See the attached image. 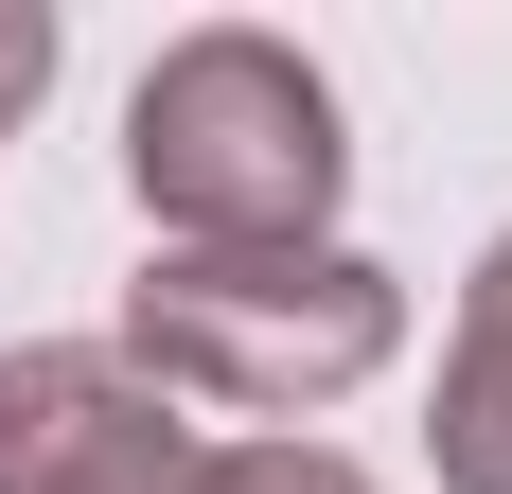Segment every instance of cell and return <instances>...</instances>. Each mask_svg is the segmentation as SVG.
<instances>
[{
  "mask_svg": "<svg viewBox=\"0 0 512 494\" xmlns=\"http://www.w3.org/2000/svg\"><path fill=\"white\" fill-rule=\"evenodd\" d=\"M389 353H407V283L354 265V247H159L124 283V371L159 406L301 424V406L371 389Z\"/></svg>",
  "mask_w": 512,
  "mask_h": 494,
  "instance_id": "cell-1",
  "label": "cell"
},
{
  "mask_svg": "<svg viewBox=\"0 0 512 494\" xmlns=\"http://www.w3.org/2000/svg\"><path fill=\"white\" fill-rule=\"evenodd\" d=\"M124 177L177 247H318L354 142H336V89L283 36H177L124 106Z\"/></svg>",
  "mask_w": 512,
  "mask_h": 494,
  "instance_id": "cell-2",
  "label": "cell"
},
{
  "mask_svg": "<svg viewBox=\"0 0 512 494\" xmlns=\"http://www.w3.org/2000/svg\"><path fill=\"white\" fill-rule=\"evenodd\" d=\"M177 477H195V424L124 353H89V336L0 353V494H177Z\"/></svg>",
  "mask_w": 512,
  "mask_h": 494,
  "instance_id": "cell-3",
  "label": "cell"
},
{
  "mask_svg": "<svg viewBox=\"0 0 512 494\" xmlns=\"http://www.w3.org/2000/svg\"><path fill=\"white\" fill-rule=\"evenodd\" d=\"M442 494H512V318L460 300V353H442Z\"/></svg>",
  "mask_w": 512,
  "mask_h": 494,
  "instance_id": "cell-4",
  "label": "cell"
},
{
  "mask_svg": "<svg viewBox=\"0 0 512 494\" xmlns=\"http://www.w3.org/2000/svg\"><path fill=\"white\" fill-rule=\"evenodd\" d=\"M177 494H371V477H354V459H318V442H195Z\"/></svg>",
  "mask_w": 512,
  "mask_h": 494,
  "instance_id": "cell-5",
  "label": "cell"
},
{
  "mask_svg": "<svg viewBox=\"0 0 512 494\" xmlns=\"http://www.w3.org/2000/svg\"><path fill=\"white\" fill-rule=\"evenodd\" d=\"M36 89H53V18H36V0H0V124H18Z\"/></svg>",
  "mask_w": 512,
  "mask_h": 494,
  "instance_id": "cell-6",
  "label": "cell"
},
{
  "mask_svg": "<svg viewBox=\"0 0 512 494\" xmlns=\"http://www.w3.org/2000/svg\"><path fill=\"white\" fill-rule=\"evenodd\" d=\"M477 300H495V318H512V247H495V265H477Z\"/></svg>",
  "mask_w": 512,
  "mask_h": 494,
  "instance_id": "cell-7",
  "label": "cell"
}]
</instances>
